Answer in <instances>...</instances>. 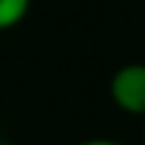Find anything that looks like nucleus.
<instances>
[{"label":"nucleus","instance_id":"obj_1","mask_svg":"<svg viewBox=\"0 0 145 145\" xmlns=\"http://www.w3.org/2000/svg\"><path fill=\"white\" fill-rule=\"evenodd\" d=\"M110 97L124 113L145 118V65L132 62L116 70L110 78Z\"/></svg>","mask_w":145,"mask_h":145},{"label":"nucleus","instance_id":"obj_3","mask_svg":"<svg viewBox=\"0 0 145 145\" xmlns=\"http://www.w3.org/2000/svg\"><path fill=\"white\" fill-rule=\"evenodd\" d=\"M78 145H121V142H113V140H83Z\"/></svg>","mask_w":145,"mask_h":145},{"label":"nucleus","instance_id":"obj_4","mask_svg":"<svg viewBox=\"0 0 145 145\" xmlns=\"http://www.w3.org/2000/svg\"><path fill=\"white\" fill-rule=\"evenodd\" d=\"M0 145H5V142H0Z\"/></svg>","mask_w":145,"mask_h":145},{"label":"nucleus","instance_id":"obj_2","mask_svg":"<svg viewBox=\"0 0 145 145\" xmlns=\"http://www.w3.org/2000/svg\"><path fill=\"white\" fill-rule=\"evenodd\" d=\"M30 11V0H0V32L16 27Z\"/></svg>","mask_w":145,"mask_h":145}]
</instances>
